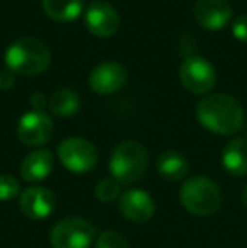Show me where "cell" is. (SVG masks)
<instances>
[{"label":"cell","instance_id":"cell-3","mask_svg":"<svg viewBox=\"0 0 247 248\" xmlns=\"http://www.w3.org/2000/svg\"><path fill=\"white\" fill-rule=\"evenodd\" d=\"M180 201L188 213L195 216H210L222 204V193L212 179L195 176L186 179L180 187Z\"/></svg>","mask_w":247,"mask_h":248},{"label":"cell","instance_id":"cell-23","mask_svg":"<svg viewBox=\"0 0 247 248\" xmlns=\"http://www.w3.org/2000/svg\"><path fill=\"white\" fill-rule=\"evenodd\" d=\"M14 85V71L12 69H2L0 71V88L9 90Z\"/></svg>","mask_w":247,"mask_h":248},{"label":"cell","instance_id":"cell-12","mask_svg":"<svg viewBox=\"0 0 247 248\" xmlns=\"http://www.w3.org/2000/svg\"><path fill=\"white\" fill-rule=\"evenodd\" d=\"M86 27L99 37H109L117 32L120 17L109 2H93L85 14Z\"/></svg>","mask_w":247,"mask_h":248},{"label":"cell","instance_id":"cell-18","mask_svg":"<svg viewBox=\"0 0 247 248\" xmlns=\"http://www.w3.org/2000/svg\"><path fill=\"white\" fill-rule=\"evenodd\" d=\"M82 0H43V9L51 19L66 22L73 20L82 12Z\"/></svg>","mask_w":247,"mask_h":248},{"label":"cell","instance_id":"cell-20","mask_svg":"<svg viewBox=\"0 0 247 248\" xmlns=\"http://www.w3.org/2000/svg\"><path fill=\"white\" fill-rule=\"evenodd\" d=\"M20 193V184L10 174H0V201H10Z\"/></svg>","mask_w":247,"mask_h":248},{"label":"cell","instance_id":"cell-25","mask_svg":"<svg viewBox=\"0 0 247 248\" xmlns=\"http://www.w3.org/2000/svg\"><path fill=\"white\" fill-rule=\"evenodd\" d=\"M242 202L247 206V186L244 187V193H242Z\"/></svg>","mask_w":247,"mask_h":248},{"label":"cell","instance_id":"cell-24","mask_svg":"<svg viewBox=\"0 0 247 248\" xmlns=\"http://www.w3.org/2000/svg\"><path fill=\"white\" fill-rule=\"evenodd\" d=\"M31 105H33L34 110L37 111H43V108L46 107V96L43 95V93H34L33 96H31Z\"/></svg>","mask_w":247,"mask_h":248},{"label":"cell","instance_id":"cell-10","mask_svg":"<svg viewBox=\"0 0 247 248\" xmlns=\"http://www.w3.org/2000/svg\"><path fill=\"white\" fill-rule=\"evenodd\" d=\"M125 78H127V71L120 62L103 61L90 71L88 83L93 92L100 95H109V93L117 92L124 85Z\"/></svg>","mask_w":247,"mask_h":248},{"label":"cell","instance_id":"cell-1","mask_svg":"<svg viewBox=\"0 0 247 248\" xmlns=\"http://www.w3.org/2000/svg\"><path fill=\"white\" fill-rule=\"evenodd\" d=\"M197 118L205 128L218 135H232L244 124V110L239 100L227 93H214L197 105Z\"/></svg>","mask_w":247,"mask_h":248},{"label":"cell","instance_id":"cell-4","mask_svg":"<svg viewBox=\"0 0 247 248\" xmlns=\"http://www.w3.org/2000/svg\"><path fill=\"white\" fill-rule=\"evenodd\" d=\"M110 172L120 184L137 183L148 169V152L144 145L135 140H124L112 150Z\"/></svg>","mask_w":247,"mask_h":248},{"label":"cell","instance_id":"cell-15","mask_svg":"<svg viewBox=\"0 0 247 248\" xmlns=\"http://www.w3.org/2000/svg\"><path fill=\"white\" fill-rule=\"evenodd\" d=\"M222 166L231 176L247 174V139L239 137L231 140L222 152Z\"/></svg>","mask_w":247,"mask_h":248},{"label":"cell","instance_id":"cell-21","mask_svg":"<svg viewBox=\"0 0 247 248\" xmlns=\"http://www.w3.org/2000/svg\"><path fill=\"white\" fill-rule=\"evenodd\" d=\"M95 248H129V243L119 232L109 230L97 238Z\"/></svg>","mask_w":247,"mask_h":248},{"label":"cell","instance_id":"cell-19","mask_svg":"<svg viewBox=\"0 0 247 248\" xmlns=\"http://www.w3.org/2000/svg\"><path fill=\"white\" fill-rule=\"evenodd\" d=\"M95 196L102 202H112L120 196V183L114 177H103L97 183Z\"/></svg>","mask_w":247,"mask_h":248},{"label":"cell","instance_id":"cell-7","mask_svg":"<svg viewBox=\"0 0 247 248\" xmlns=\"http://www.w3.org/2000/svg\"><path fill=\"white\" fill-rule=\"evenodd\" d=\"M180 79L188 92L203 95L215 86L217 73L208 59L201 56H186L180 66Z\"/></svg>","mask_w":247,"mask_h":248},{"label":"cell","instance_id":"cell-17","mask_svg":"<svg viewBox=\"0 0 247 248\" xmlns=\"http://www.w3.org/2000/svg\"><path fill=\"white\" fill-rule=\"evenodd\" d=\"M48 107L58 117H69L80 108V96L71 88H60L49 96Z\"/></svg>","mask_w":247,"mask_h":248},{"label":"cell","instance_id":"cell-22","mask_svg":"<svg viewBox=\"0 0 247 248\" xmlns=\"http://www.w3.org/2000/svg\"><path fill=\"white\" fill-rule=\"evenodd\" d=\"M232 34L235 36V39L247 43V14L235 17V20L232 22Z\"/></svg>","mask_w":247,"mask_h":248},{"label":"cell","instance_id":"cell-14","mask_svg":"<svg viewBox=\"0 0 247 248\" xmlns=\"http://www.w3.org/2000/svg\"><path fill=\"white\" fill-rule=\"evenodd\" d=\"M54 157L48 149H37L27 154L20 162V177L27 183H41L53 172Z\"/></svg>","mask_w":247,"mask_h":248},{"label":"cell","instance_id":"cell-9","mask_svg":"<svg viewBox=\"0 0 247 248\" xmlns=\"http://www.w3.org/2000/svg\"><path fill=\"white\" fill-rule=\"evenodd\" d=\"M19 206L29 219H46L56 209V196L48 187L31 186L20 193Z\"/></svg>","mask_w":247,"mask_h":248},{"label":"cell","instance_id":"cell-8","mask_svg":"<svg viewBox=\"0 0 247 248\" xmlns=\"http://www.w3.org/2000/svg\"><path fill=\"white\" fill-rule=\"evenodd\" d=\"M51 135H53V120L44 111H27L17 124V137L24 145L29 147L44 145L49 142Z\"/></svg>","mask_w":247,"mask_h":248},{"label":"cell","instance_id":"cell-11","mask_svg":"<svg viewBox=\"0 0 247 248\" xmlns=\"http://www.w3.org/2000/svg\"><path fill=\"white\" fill-rule=\"evenodd\" d=\"M193 16L205 29H222L232 19V5L229 0H197Z\"/></svg>","mask_w":247,"mask_h":248},{"label":"cell","instance_id":"cell-16","mask_svg":"<svg viewBox=\"0 0 247 248\" xmlns=\"http://www.w3.org/2000/svg\"><path fill=\"white\" fill-rule=\"evenodd\" d=\"M156 169L159 176L165 177L166 181H181L190 170V164L186 157L178 150H165L158 157Z\"/></svg>","mask_w":247,"mask_h":248},{"label":"cell","instance_id":"cell-2","mask_svg":"<svg viewBox=\"0 0 247 248\" xmlns=\"http://www.w3.org/2000/svg\"><path fill=\"white\" fill-rule=\"evenodd\" d=\"M51 52L41 39L33 36L17 37L5 52V62L9 69L19 75L34 76L44 71L49 64Z\"/></svg>","mask_w":247,"mask_h":248},{"label":"cell","instance_id":"cell-13","mask_svg":"<svg viewBox=\"0 0 247 248\" xmlns=\"http://www.w3.org/2000/svg\"><path fill=\"white\" fill-rule=\"evenodd\" d=\"M119 208L125 218L134 223H146L154 215V201L142 189H127L120 194Z\"/></svg>","mask_w":247,"mask_h":248},{"label":"cell","instance_id":"cell-6","mask_svg":"<svg viewBox=\"0 0 247 248\" xmlns=\"http://www.w3.org/2000/svg\"><path fill=\"white\" fill-rule=\"evenodd\" d=\"M58 157L68 170L83 174L92 170L97 166L99 154L95 145L82 137H69L58 145Z\"/></svg>","mask_w":247,"mask_h":248},{"label":"cell","instance_id":"cell-5","mask_svg":"<svg viewBox=\"0 0 247 248\" xmlns=\"http://www.w3.org/2000/svg\"><path fill=\"white\" fill-rule=\"evenodd\" d=\"M97 236L95 225L85 218L71 216L58 221L49 233L53 248H90Z\"/></svg>","mask_w":247,"mask_h":248}]
</instances>
